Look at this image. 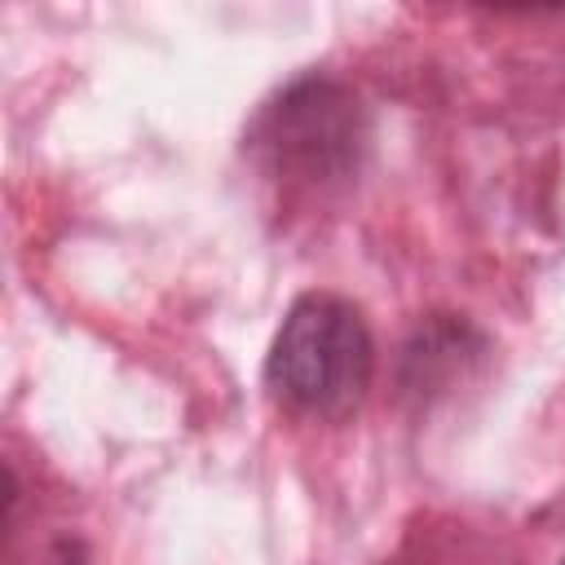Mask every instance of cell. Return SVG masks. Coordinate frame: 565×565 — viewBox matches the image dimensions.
I'll list each match as a JSON object with an SVG mask.
<instances>
[{
	"instance_id": "obj_1",
	"label": "cell",
	"mask_w": 565,
	"mask_h": 565,
	"mask_svg": "<svg viewBox=\"0 0 565 565\" xmlns=\"http://www.w3.org/2000/svg\"><path fill=\"white\" fill-rule=\"evenodd\" d=\"M375 371V344L358 305L331 291H305L265 362L269 393L305 419H344L362 406Z\"/></svg>"
},
{
	"instance_id": "obj_3",
	"label": "cell",
	"mask_w": 565,
	"mask_h": 565,
	"mask_svg": "<svg viewBox=\"0 0 565 565\" xmlns=\"http://www.w3.org/2000/svg\"><path fill=\"white\" fill-rule=\"evenodd\" d=\"M561 565H565V561H561Z\"/></svg>"
},
{
	"instance_id": "obj_2",
	"label": "cell",
	"mask_w": 565,
	"mask_h": 565,
	"mask_svg": "<svg viewBox=\"0 0 565 565\" xmlns=\"http://www.w3.org/2000/svg\"><path fill=\"white\" fill-rule=\"evenodd\" d=\"M362 137L358 102L327 79H305L256 119L252 150L287 190H327L358 168Z\"/></svg>"
}]
</instances>
